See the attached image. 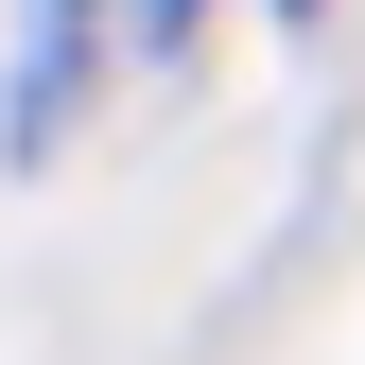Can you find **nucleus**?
<instances>
[]
</instances>
